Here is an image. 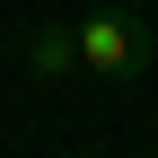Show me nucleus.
<instances>
[{
	"label": "nucleus",
	"instance_id": "obj_1",
	"mask_svg": "<svg viewBox=\"0 0 158 158\" xmlns=\"http://www.w3.org/2000/svg\"><path fill=\"white\" fill-rule=\"evenodd\" d=\"M70 27H79V70H97V79H141L158 53V35L123 9H79Z\"/></svg>",
	"mask_w": 158,
	"mask_h": 158
},
{
	"label": "nucleus",
	"instance_id": "obj_2",
	"mask_svg": "<svg viewBox=\"0 0 158 158\" xmlns=\"http://www.w3.org/2000/svg\"><path fill=\"white\" fill-rule=\"evenodd\" d=\"M27 70L44 79V88H62V79L79 70V27H70V18H44V27L27 35Z\"/></svg>",
	"mask_w": 158,
	"mask_h": 158
}]
</instances>
